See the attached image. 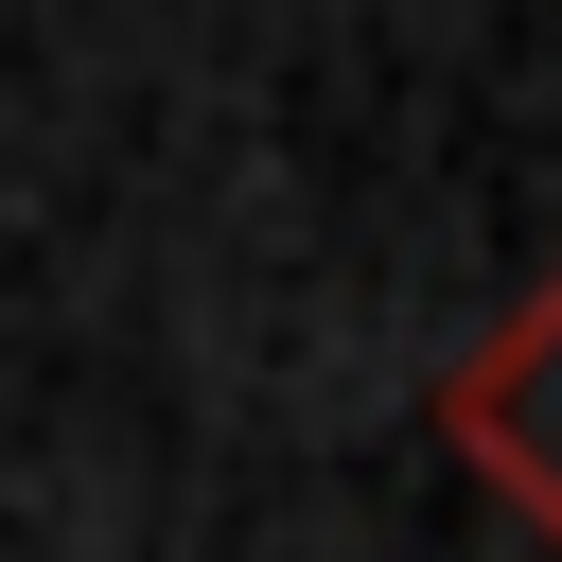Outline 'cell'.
Instances as JSON below:
<instances>
[{"label":"cell","instance_id":"6da1fadb","mask_svg":"<svg viewBox=\"0 0 562 562\" xmlns=\"http://www.w3.org/2000/svg\"><path fill=\"white\" fill-rule=\"evenodd\" d=\"M439 439H457V457L562 544V281H527V299L439 369Z\"/></svg>","mask_w":562,"mask_h":562}]
</instances>
